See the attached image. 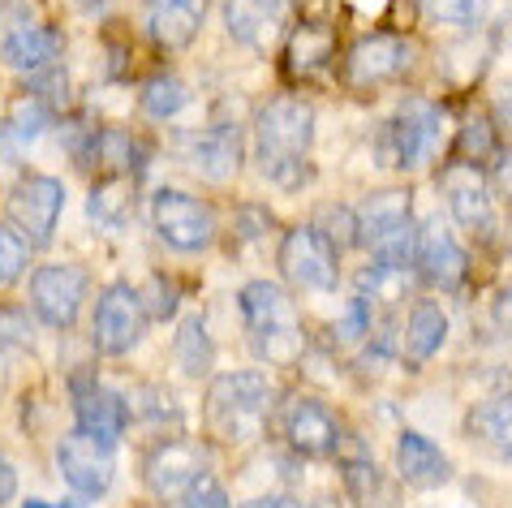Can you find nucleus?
Listing matches in <instances>:
<instances>
[{"mask_svg":"<svg viewBox=\"0 0 512 508\" xmlns=\"http://www.w3.org/2000/svg\"><path fill=\"white\" fill-rule=\"evenodd\" d=\"M310 143H315V108L297 95H272L254 112V160L272 186L302 190L310 177Z\"/></svg>","mask_w":512,"mask_h":508,"instance_id":"obj_1","label":"nucleus"},{"mask_svg":"<svg viewBox=\"0 0 512 508\" xmlns=\"http://www.w3.org/2000/svg\"><path fill=\"white\" fill-rule=\"evenodd\" d=\"M272 405H276V388L267 375L229 371V375L211 379V388L203 397V422L220 444H246L263 431Z\"/></svg>","mask_w":512,"mask_h":508,"instance_id":"obj_2","label":"nucleus"},{"mask_svg":"<svg viewBox=\"0 0 512 508\" xmlns=\"http://www.w3.org/2000/svg\"><path fill=\"white\" fill-rule=\"evenodd\" d=\"M241 319H246L254 354L272 366H293L306 354V328L293 298L272 280H250L241 289Z\"/></svg>","mask_w":512,"mask_h":508,"instance_id":"obj_3","label":"nucleus"},{"mask_svg":"<svg viewBox=\"0 0 512 508\" xmlns=\"http://www.w3.org/2000/svg\"><path fill=\"white\" fill-rule=\"evenodd\" d=\"M358 216V246L371 250L379 267H405L418 263V224H414V194L405 186H388L366 194Z\"/></svg>","mask_w":512,"mask_h":508,"instance_id":"obj_4","label":"nucleus"},{"mask_svg":"<svg viewBox=\"0 0 512 508\" xmlns=\"http://www.w3.org/2000/svg\"><path fill=\"white\" fill-rule=\"evenodd\" d=\"M439 143H444V112H439V104H426V100L401 104L379 134L383 164L396 168V173L426 168L439 155Z\"/></svg>","mask_w":512,"mask_h":508,"instance_id":"obj_5","label":"nucleus"},{"mask_svg":"<svg viewBox=\"0 0 512 508\" xmlns=\"http://www.w3.org/2000/svg\"><path fill=\"white\" fill-rule=\"evenodd\" d=\"M151 229L160 233L164 246H173L181 254H203L220 233L216 207L198 194L186 190H155L151 199Z\"/></svg>","mask_w":512,"mask_h":508,"instance_id":"obj_6","label":"nucleus"},{"mask_svg":"<svg viewBox=\"0 0 512 508\" xmlns=\"http://www.w3.org/2000/svg\"><path fill=\"white\" fill-rule=\"evenodd\" d=\"M280 272L293 289L332 293L340 285V250L315 224H297V229L280 237Z\"/></svg>","mask_w":512,"mask_h":508,"instance_id":"obj_7","label":"nucleus"},{"mask_svg":"<svg viewBox=\"0 0 512 508\" xmlns=\"http://www.w3.org/2000/svg\"><path fill=\"white\" fill-rule=\"evenodd\" d=\"M207 448L186 435H168V440L147 448V461H142V483H147L151 496L160 500H177L207 474Z\"/></svg>","mask_w":512,"mask_h":508,"instance_id":"obj_8","label":"nucleus"},{"mask_svg":"<svg viewBox=\"0 0 512 508\" xmlns=\"http://www.w3.org/2000/svg\"><path fill=\"white\" fill-rule=\"evenodd\" d=\"M147 332V306H142L138 289L117 280L99 293L95 302V323H91V336H95V349L104 358H121L142 341Z\"/></svg>","mask_w":512,"mask_h":508,"instance_id":"obj_9","label":"nucleus"},{"mask_svg":"<svg viewBox=\"0 0 512 508\" xmlns=\"http://www.w3.org/2000/svg\"><path fill=\"white\" fill-rule=\"evenodd\" d=\"M65 207V186L48 173H26L9 190V224L31 246H48Z\"/></svg>","mask_w":512,"mask_h":508,"instance_id":"obj_10","label":"nucleus"},{"mask_svg":"<svg viewBox=\"0 0 512 508\" xmlns=\"http://www.w3.org/2000/svg\"><path fill=\"white\" fill-rule=\"evenodd\" d=\"M112 453H117V444H108V440H99V435L78 427L56 444V465H61L65 483L74 487L82 500H99V496H108L112 474H117Z\"/></svg>","mask_w":512,"mask_h":508,"instance_id":"obj_11","label":"nucleus"},{"mask_svg":"<svg viewBox=\"0 0 512 508\" xmlns=\"http://www.w3.org/2000/svg\"><path fill=\"white\" fill-rule=\"evenodd\" d=\"M87 289H91V276L87 267H74V263H48L31 276V306L39 323L65 332L78 323V310L87 302Z\"/></svg>","mask_w":512,"mask_h":508,"instance_id":"obj_12","label":"nucleus"},{"mask_svg":"<svg viewBox=\"0 0 512 508\" xmlns=\"http://www.w3.org/2000/svg\"><path fill=\"white\" fill-rule=\"evenodd\" d=\"M409 69H414V44H409L405 35H392V31L362 35L345 56V78L358 91L388 87V82L405 78Z\"/></svg>","mask_w":512,"mask_h":508,"instance_id":"obj_13","label":"nucleus"},{"mask_svg":"<svg viewBox=\"0 0 512 508\" xmlns=\"http://www.w3.org/2000/svg\"><path fill=\"white\" fill-rule=\"evenodd\" d=\"M340 431L345 427L336 422V414L315 397H289L280 405V440L289 444V453H297V457L336 453Z\"/></svg>","mask_w":512,"mask_h":508,"instance_id":"obj_14","label":"nucleus"},{"mask_svg":"<svg viewBox=\"0 0 512 508\" xmlns=\"http://www.w3.org/2000/svg\"><path fill=\"white\" fill-rule=\"evenodd\" d=\"M414 267L431 289L461 293L465 276H469V254L461 250V242L444 224H426V229H418V263Z\"/></svg>","mask_w":512,"mask_h":508,"instance_id":"obj_15","label":"nucleus"},{"mask_svg":"<svg viewBox=\"0 0 512 508\" xmlns=\"http://www.w3.org/2000/svg\"><path fill=\"white\" fill-rule=\"evenodd\" d=\"M439 186H444V199H448V211L452 220L461 224L469 233H487L491 229V190H487V177H482V168L457 160L452 168H444V177H439Z\"/></svg>","mask_w":512,"mask_h":508,"instance_id":"obj_16","label":"nucleus"},{"mask_svg":"<svg viewBox=\"0 0 512 508\" xmlns=\"http://www.w3.org/2000/svg\"><path fill=\"white\" fill-rule=\"evenodd\" d=\"M207 22V0H147V35L155 48L181 52Z\"/></svg>","mask_w":512,"mask_h":508,"instance_id":"obj_17","label":"nucleus"},{"mask_svg":"<svg viewBox=\"0 0 512 508\" xmlns=\"http://www.w3.org/2000/svg\"><path fill=\"white\" fill-rule=\"evenodd\" d=\"M74 414H78V427L99 435L108 444H121L125 435V401L121 392H108L99 388L91 375H78L74 379Z\"/></svg>","mask_w":512,"mask_h":508,"instance_id":"obj_18","label":"nucleus"},{"mask_svg":"<svg viewBox=\"0 0 512 508\" xmlns=\"http://www.w3.org/2000/svg\"><path fill=\"white\" fill-rule=\"evenodd\" d=\"M289 0H224V26L241 48H267L276 44Z\"/></svg>","mask_w":512,"mask_h":508,"instance_id":"obj_19","label":"nucleus"},{"mask_svg":"<svg viewBox=\"0 0 512 508\" xmlns=\"http://www.w3.org/2000/svg\"><path fill=\"white\" fill-rule=\"evenodd\" d=\"M396 474H401L409 487L431 491V487H444V483H448V478H452V465H448V457H444V448L431 444L426 435L401 431V435H396Z\"/></svg>","mask_w":512,"mask_h":508,"instance_id":"obj_20","label":"nucleus"},{"mask_svg":"<svg viewBox=\"0 0 512 508\" xmlns=\"http://www.w3.org/2000/svg\"><path fill=\"white\" fill-rule=\"evenodd\" d=\"M9 69L18 74H39V69H52L61 61V31L52 26H18V31L5 35V48H0Z\"/></svg>","mask_w":512,"mask_h":508,"instance_id":"obj_21","label":"nucleus"},{"mask_svg":"<svg viewBox=\"0 0 512 508\" xmlns=\"http://www.w3.org/2000/svg\"><path fill=\"white\" fill-rule=\"evenodd\" d=\"M82 168H91L95 177H130L134 164H138V151H134V134L130 130H117V125H104L87 138L82 147Z\"/></svg>","mask_w":512,"mask_h":508,"instance_id":"obj_22","label":"nucleus"},{"mask_svg":"<svg viewBox=\"0 0 512 508\" xmlns=\"http://www.w3.org/2000/svg\"><path fill=\"white\" fill-rule=\"evenodd\" d=\"M448 336V315L435 298H418L409 306V319H405V362L409 366H422L439 354Z\"/></svg>","mask_w":512,"mask_h":508,"instance_id":"obj_23","label":"nucleus"},{"mask_svg":"<svg viewBox=\"0 0 512 508\" xmlns=\"http://www.w3.org/2000/svg\"><path fill=\"white\" fill-rule=\"evenodd\" d=\"M332 52H336L332 26L306 18V22L289 35V74H293V78H319L323 69L332 65Z\"/></svg>","mask_w":512,"mask_h":508,"instance_id":"obj_24","label":"nucleus"},{"mask_svg":"<svg viewBox=\"0 0 512 508\" xmlns=\"http://www.w3.org/2000/svg\"><path fill=\"white\" fill-rule=\"evenodd\" d=\"M186 147H190V160L203 168L211 181H229L241 168V134L233 125H216V130H207V134H194Z\"/></svg>","mask_w":512,"mask_h":508,"instance_id":"obj_25","label":"nucleus"},{"mask_svg":"<svg viewBox=\"0 0 512 508\" xmlns=\"http://www.w3.org/2000/svg\"><path fill=\"white\" fill-rule=\"evenodd\" d=\"M336 465H340V478H345V487H349V496L366 504V500H375L383 483H379V465L371 461V448H366L353 431H340V440H336Z\"/></svg>","mask_w":512,"mask_h":508,"instance_id":"obj_26","label":"nucleus"},{"mask_svg":"<svg viewBox=\"0 0 512 508\" xmlns=\"http://www.w3.org/2000/svg\"><path fill=\"white\" fill-rule=\"evenodd\" d=\"M87 211L99 229H125L134 211V181L130 177H95L87 194Z\"/></svg>","mask_w":512,"mask_h":508,"instance_id":"obj_27","label":"nucleus"},{"mask_svg":"<svg viewBox=\"0 0 512 508\" xmlns=\"http://www.w3.org/2000/svg\"><path fill=\"white\" fill-rule=\"evenodd\" d=\"M173 354H177L181 375H190V379L211 375V366H216V345H211V332H207V323L198 319V315L181 319L177 341H173Z\"/></svg>","mask_w":512,"mask_h":508,"instance_id":"obj_28","label":"nucleus"},{"mask_svg":"<svg viewBox=\"0 0 512 508\" xmlns=\"http://www.w3.org/2000/svg\"><path fill=\"white\" fill-rule=\"evenodd\" d=\"M125 427H177L181 409L168 388H134L125 392Z\"/></svg>","mask_w":512,"mask_h":508,"instance_id":"obj_29","label":"nucleus"},{"mask_svg":"<svg viewBox=\"0 0 512 508\" xmlns=\"http://www.w3.org/2000/svg\"><path fill=\"white\" fill-rule=\"evenodd\" d=\"M457 160L465 164H495L500 160V130H495V117H487V112H478V117H469L461 125V138H457Z\"/></svg>","mask_w":512,"mask_h":508,"instance_id":"obj_30","label":"nucleus"},{"mask_svg":"<svg viewBox=\"0 0 512 508\" xmlns=\"http://www.w3.org/2000/svg\"><path fill=\"white\" fill-rule=\"evenodd\" d=\"M186 100H190L186 82L173 78V74H155V78L142 82V108H147V117H155V121L177 117V112L186 108Z\"/></svg>","mask_w":512,"mask_h":508,"instance_id":"obj_31","label":"nucleus"},{"mask_svg":"<svg viewBox=\"0 0 512 508\" xmlns=\"http://www.w3.org/2000/svg\"><path fill=\"white\" fill-rule=\"evenodd\" d=\"M487 5L491 0H422V13H431L444 26H457V31H474L487 18Z\"/></svg>","mask_w":512,"mask_h":508,"instance_id":"obj_32","label":"nucleus"},{"mask_svg":"<svg viewBox=\"0 0 512 508\" xmlns=\"http://www.w3.org/2000/svg\"><path fill=\"white\" fill-rule=\"evenodd\" d=\"M474 422H478V431L491 440L495 453L512 461V397L495 401V405H487V409H478Z\"/></svg>","mask_w":512,"mask_h":508,"instance_id":"obj_33","label":"nucleus"},{"mask_svg":"<svg viewBox=\"0 0 512 508\" xmlns=\"http://www.w3.org/2000/svg\"><path fill=\"white\" fill-rule=\"evenodd\" d=\"M56 112L44 104V100H35V95H22L18 104H13V117H9V134L18 138V143H31V138H39L52 125Z\"/></svg>","mask_w":512,"mask_h":508,"instance_id":"obj_34","label":"nucleus"},{"mask_svg":"<svg viewBox=\"0 0 512 508\" xmlns=\"http://www.w3.org/2000/svg\"><path fill=\"white\" fill-rule=\"evenodd\" d=\"M31 242L13 229V224H0V285H13L26 267H31Z\"/></svg>","mask_w":512,"mask_h":508,"instance_id":"obj_35","label":"nucleus"},{"mask_svg":"<svg viewBox=\"0 0 512 508\" xmlns=\"http://www.w3.org/2000/svg\"><path fill=\"white\" fill-rule=\"evenodd\" d=\"M315 229H319L336 250H340V246H358V216H353L349 207H323Z\"/></svg>","mask_w":512,"mask_h":508,"instance_id":"obj_36","label":"nucleus"},{"mask_svg":"<svg viewBox=\"0 0 512 508\" xmlns=\"http://www.w3.org/2000/svg\"><path fill=\"white\" fill-rule=\"evenodd\" d=\"M26 95H35V100H44L52 112H61L69 104V78L56 65H52V74H48V69H39V74L26 82Z\"/></svg>","mask_w":512,"mask_h":508,"instance_id":"obj_37","label":"nucleus"},{"mask_svg":"<svg viewBox=\"0 0 512 508\" xmlns=\"http://www.w3.org/2000/svg\"><path fill=\"white\" fill-rule=\"evenodd\" d=\"M181 508H233L229 504V491H224V483L220 478H211V474H203L198 483L181 496Z\"/></svg>","mask_w":512,"mask_h":508,"instance_id":"obj_38","label":"nucleus"},{"mask_svg":"<svg viewBox=\"0 0 512 508\" xmlns=\"http://www.w3.org/2000/svg\"><path fill=\"white\" fill-rule=\"evenodd\" d=\"M151 315L155 319H168V315H173V310H177V298H181V293L173 289V276H168V272H155L151 276Z\"/></svg>","mask_w":512,"mask_h":508,"instance_id":"obj_39","label":"nucleus"},{"mask_svg":"<svg viewBox=\"0 0 512 508\" xmlns=\"http://www.w3.org/2000/svg\"><path fill=\"white\" fill-rule=\"evenodd\" d=\"M13 496H18V470H13V461L0 453V508H5Z\"/></svg>","mask_w":512,"mask_h":508,"instance_id":"obj_40","label":"nucleus"},{"mask_svg":"<svg viewBox=\"0 0 512 508\" xmlns=\"http://www.w3.org/2000/svg\"><path fill=\"white\" fill-rule=\"evenodd\" d=\"M491 315H495V323H500V328H512V285H504L500 293H495Z\"/></svg>","mask_w":512,"mask_h":508,"instance_id":"obj_41","label":"nucleus"},{"mask_svg":"<svg viewBox=\"0 0 512 508\" xmlns=\"http://www.w3.org/2000/svg\"><path fill=\"white\" fill-rule=\"evenodd\" d=\"M495 186L512 203V151H500V160H495Z\"/></svg>","mask_w":512,"mask_h":508,"instance_id":"obj_42","label":"nucleus"},{"mask_svg":"<svg viewBox=\"0 0 512 508\" xmlns=\"http://www.w3.org/2000/svg\"><path fill=\"white\" fill-rule=\"evenodd\" d=\"M241 508H302V500L289 496V491H276V496H259V500H250Z\"/></svg>","mask_w":512,"mask_h":508,"instance_id":"obj_43","label":"nucleus"},{"mask_svg":"<svg viewBox=\"0 0 512 508\" xmlns=\"http://www.w3.org/2000/svg\"><path fill=\"white\" fill-rule=\"evenodd\" d=\"M13 358H18V349H13L9 341H0V379L9 375V366H13Z\"/></svg>","mask_w":512,"mask_h":508,"instance_id":"obj_44","label":"nucleus"},{"mask_svg":"<svg viewBox=\"0 0 512 508\" xmlns=\"http://www.w3.org/2000/svg\"><path fill=\"white\" fill-rule=\"evenodd\" d=\"M310 508H345V504H340V496H332V491H319Z\"/></svg>","mask_w":512,"mask_h":508,"instance_id":"obj_45","label":"nucleus"},{"mask_svg":"<svg viewBox=\"0 0 512 508\" xmlns=\"http://www.w3.org/2000/svg\"><path fill=\"white\" fill-rule=\"evenodd\" d=\"M504 125L512 130V95H504Z\"/></svg>","mask_w":512,"mask_h":508,"instance_id":"obj_46","label":"nucleus"},{"mask_svg":"<svg viewBox=\"0 0 512 508\" xmlns=\"http://www.w3.org/2000/svg\"><path fill=\"white\" fill-rule=\"evenodd\" d=\"M22 508H52V504H39V500H26Z\"/></svg>","mask_w":512,"mask_h":508,"instance_id":"obj_47","label":"nucleus"},{"mask_svg":"<svg viewBox=\"0 0 512 508\" xmlns=\"http://www.w3.org/2000/svg\"><path fill=\"white\" fill-rule=\"evenodd\" d=\"M82 5H99V0H82Z\"/></svg>","mask_w":512,"mask_h":508,"instance_id":"obj_48","label":"nucleus"}]
</instances>
